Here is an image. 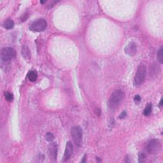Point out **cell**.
Wrapping results in <instances>:
<instances>
[{
    "label": "cell",
    "mask_w": 163,
    "mask_h": 163,
    "mask_svg": "<svg viewBox=\"0 0 163 163\" xmlns=\"http://www.w3.org/2000/svg\"><path fill=\"white\" fill-rule=\"evenodd\" d=\"M125 98V93L121 89H117L113 92L110 96L108 106L111 109L117 108Z\"/></svg>",
    "instance_id": "cell-1"
},
{
    "label": "cell",
    "mask_w": 163,
    "mask_h": 163,
    "mask_svg": "<svg viewBox=\"0 0 163 163\" xmlns=\"http://www.w3.org/2000/svg\"><path fill=\"white\" fill-rule=\"evenodd\" d=\"M17 52L15 50L11 47H6L2 49L1 52V64L8 63L13 59L15 58Z\"/></svg>",
    "instance_id": "cell-2"
},
{
    "label": "cell",
    "mask_w": 163,
    "mask_h": 163,
    "mask_svg": "<svg viewBox=\"0 0 163 163\" xmlns=\"http://www.w3.org/2000/svg\"><path fill=\"white\" fill-rule=\"evenodd\" d=\"M147 74V68L146 66L143 64H141L138 67L137 71H136V75L135 77V80H134V82H135V85L136 86H139V85H142L143 83L144 82L146 77Z\"/></svg>",
    "instance_id": "cell-3"
},
{
    "label": "cell",
    "mask_w": 163,
    "mask_h": 163,
    "mask_svg": "<svg viewBox=\"0 0 163 163\" xmlns=\"http://www.w3.org/2000/svg\"><path fill=\"white\" fill-rule=\"evenodd\" d=\"M71 137L77 146L80 147L82 142L83 131L80 126H75L71 129L70 131Z\"/></svg>",
    "instance_id": "cell-4"
},
{
    "label": "cell",
    "mask_w": 163,
    "mask_h": 163,
    "mask_svg": "<svg viewBox=\"0 0 163 163\" xmlns=\"http://www.w3.org/2000/svg\"><path fill=\"white\" fill-rule=\"evenodd\" d=\"M161 149V143L159 139H153L149 141L145 147L146 152L148 154H156Z\"/></svg>",
    "instance_id": "cell-5"
},
{
    "label": "cell",
    "mask_w": 163,
    "mask_h": 163,
    "mask_svg": "<svg viewBox=\"0 0 163 163\" xmlns=\"http://www.w3.org/2000/svg\"><path fill=\"white\" fill-rule=\"evenodd\" d=\"M47 23L43 19H40L33 22L30 26V30L33 32H42L46 29Z\"/></svg>",
    "instance_id": "cell-6"
},
{
    "label": "cell",
    "mask_w": 163,
    "mask_h": 163,
    "mask_svg": "<svg viewBox=\"0 0 163 163\" xmlns=\"http://www.w3.org/2000/svg\"><path fill=\"white\" fill-rule=\"evenodd\" d=\"M125 53L128 56L133 57L137 52V45L135 42H131L127 45L124 49Z\"/></svg>",
    "instance_id": "cell-7"
},
{
    "label": "cell",
    "mask_w": 163,
    "mask_h": 163,
    "mask_svg": "<svg viewBox=\"0 0 163 163\" xmlns=\"http://www.w3.org/2000/svg\"><path fill=\"white\" fill-rule=\"evenodd\" d=\"M73 152V144L71 143V142H68L66 143L65 154H64V161L66 162V161H68L71 158Z\"/></svg>",
    "instance_id": "cell-8"
},
{
    "label": "cell",
    "mask_w": 163,
    "mask_h": 163,
    "mask_svg": "<svg viewBox=\"0 0 163 163\" xmlns=\"http://www.w3.org/2000/svg\"><path fill=\"white\" fill-rule=\"evenodd\" d=\"M49 152L50 158L56 160L57 157V145L56 143H51L49 146Z\"/></svg>",
    "instance_id": "cell-9"
},
{
    "label": "cell",
    "mask_w": 163,
    "mask_h": 163,
    "mask_svg": "<svg viewBox=\"0 0 163 163\" xmlns=\"http://www.w3.org/2000/svg\"><path fill=\"white\" fill-rule=\"evenodd\" d=\"M22 55L26 59H30L31 57V52L30 49L27 45H24L22 49Z\"/></svg>",
    "instance_id": "cell-10"
},
{
    "label": "cell",
    "mask_w": 163,
    "mask_h": 163,
    "mask_svg": "<svg viewBox=\"0 0 163 163\" xmlns=\"http://www.w3.org/2000/svg\"><path fill=\"white\" fill-rule=\"evenodd\" d=\"M27 78L31 82H35L38 78L37 72L36 71H30L27 74Z\"/></svg>",
    "instance_id": "cell-11"
},
{
    "label": "cell",
    "mask_w": 163,
    "mask_h": 163,
    "mask_svg": "<svg viewBox=\"0 0 163 163\" xmlns=\"http://www.w3.org/2000/svg\"><path fill=\"white\" fill-rule=\"evenodd\" d=\"M3 26L7 30H11L14 26V21L11 19H8L5 20V22L3 24Z\"/></svg>",
    "instance_id": "cell-12"
},
{
    "label": "cell",
    "mask_w": 163,
    "mask_h": 163,
    "mask_svg": "<svg viewBox=\"0 0 163 163\" xmlns=\"http://www.w3.org/2000/svg\"><path fill=\"white\" fill-rule=\"evenodd\" d=\"M152 110V106L151 103H148L147 104L146 107H145V110L143 111V115L145 116H148L150 115L151 112Z\"/></svg>",
    "instance_id": "cell-13"
},
{
    "label": "cell",
    "mask_w": 163,
    "mask_h": 163,
    "mask_svg": "<svg viewBox=\"0 0 163 163\" xmlns=\"http://www.w3.org/2000/svg\"><path fill=\"white\" fill-rule=\"evenodd\" d=\"M158 61L160 63L162 64L163 62V49L162 47H161V49L158 50Z\"/></svg>",
    "instance_id": "cell-14"
},
{
    "label": "cell",
    "mask_w": 163,
    "mask_h": 163,
    "mask_svg": "<svg viewBox=\"0 0 163 163\" xmlns=\"http://www.w3.org/2000/svg\"><path fill=\"white\" fill-rule=\"evenodd\" d=\"M5 97L6 100L8 102H11L14 100V95L11 93L9 92H5Z\"/></svg>",
    "instance_id": "cell-15"
},
{
    "label": "cell",
    "mask_w": 163,
    "mask_h": 163,
    "mask_svg": "<svg viewBox=\"0 0 163 163\" xmlns=\"http://www.w3.org/2000/svg\"><path fill=\"white\" fill-rule=\"evenodd\" d=\"M46 139L48 141V142H52L53 141V139H54V135L52 133H51V132H47V133L46 134Z\"/></svg>",
    "instance_id": "cell-16"
},
{
    "label": "cell",
    "mask_w": 163,
    "mask_h": 163,
    "mask_svg": "<svg viewBox=\"0 0 163 163\" xmlns=\"http://www.w3.org/2000/svg\"><path fill=\"white\" fill-rule=\"evenodd\" d=\"M138 158H139V162H144L145 158H146V155H145V153L143 152H139L138 154Z\"/></svg>",
    "instance_id": "cell-17"
},
{
    "label": "cell",
    "mask_w": 163,
    "mask_h": 163,
    "mask_svg": "<svg viewBox=\"0 0 163 163\" xmlns=\"http://www.w3.org/2000/svg\"><path fill=\"white\" fill-rule=\"evenodd\" d=\"M157 66H156L155 65H153V66H152V70H150V73L152 76H154V75H157L158 73H159V71L158 70V68H157Z\"/></svg>",
    "instance_id": "cell-18"
},
{
    "label": "cell",
    "mask_w": 163,
    "mask_h": 163,
    "mask_svg": "<svg viewBox=\"0 0 163 163\" xmlns=\"http://www.w3.org/2000/svg\"><path fill=\"white\" fill-rule=\"evenodd\" d=\"M115 124V121L114 119L113 118H111L110 120V122H109V126L110 127H114Z\"/></svg>",
    "instance_id": "cell-19"
},
{
    "label": "cell",
    "mask_w": 163,
    "mask_h": 163,
    "mask_svg": "<svg viewBox=\"0 0 163 163\" xmlns=\"http://www.w3.org/2000/svg\"><path fill=\"white\" fill-rule=\"evenodd\" d=\"M126 116H127V113H126V112L123 111V112H122V113H120V115H119V119H124Z\"/></svg>",
    "instance_id": "cell-20"
},
{
    "label": "cell",
    "mask_w": 163,
    "mask_h": 163,
    "mask_svg": "<svg viewBox=\"0 0 163 163\" xmlns=\"http://www.w3.org/2000/svg\"><path fill=\"white\" fill-rule=\"evenodd\" d=\"M134 100H135V101L136 102V103H138V102H139L141 101V97L139 95H136L135 96V98H134Z\"/></svg>",
    "instance_id": "cell-21"
},
{
    "label": "cell",
    "mask_w": 163,
    "mask_h": 163,
    "mask_svg": "<svg viewBox=\"0 0 163 163\" xmlns=\"http://www.w3.org/2000/svg\"><path fill=\"white\" fill-rule=\"evenodd\" d=\"M81 162H86V155H84V157H83V159H82V160L81 161Z\"/></svg>",
    "instance_id": "cell-22"
},
{
    "label": "cell",
    "mask_w": 163,
    "mask_h": 163,
    "mask_svg": "<svg viewBox=\"0 0 163 163\" xmlns=\"http://www.w3.org/2000/svg\"><path fill=\"white\" fill-rule=\"evenodd\" d=\"M159 106L161 107H162V99H161V101H160V103H159Z\"/></svg>",
    "instance_id": "cell-23"
},
{
    "label": "cell",
    "mask_w": 163,
    "mask_h": 163,
    "mask_svg": "<svg viewBox=\"0 0 163 163\" xmlns=\"http://www.w3.org/2000/svg\"><path fill=\"white\" fill-rule=\"evenodd\" d=\"M46 1H40V3H42V4H43V3H46Z\"/></svg>",
    "instance_id": "cell-24"
}]
</instances>
